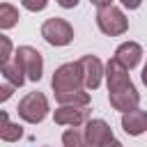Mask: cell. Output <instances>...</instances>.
<instances>
[{
  "label": "cell",
  "mask_w": 147,
  "mask_h": 147,
  "mask_svg": "<svg viewBox=\"0 0 147 147\" xmlns=\"http://www.w3.org/2000/svg\"><path fill=\"white\" fill-rule=\"evenodd\" d=\"M83 85H85V78H83L80 62H67L53 74V92H55V96L69 94V92H78V90H83Z\"/></svg>",
  "instance_id": "1"
},
{
  "label": "cell",
  "mask_w": 147,
  "mask_h": 147,
  "mask_svg": "<svg viewBox=\"0 0 147 147\" xmlns=\"http://www.w3.org/2000/svg\"><path fill=\"white\" fill-rule=\"evenodd\" d=\"M96 25L103 34L108 37H117V34H124L126 28H129V21L124 18V14L113 7V5H106V7H99L96 11Z\"/></svg>",
  "instance_id": "2"
},
{
  "label": "cell",
  "mask_w": 147,
  "mask_h": 147,
  "mask_svg": "<svg viewBox=\"0 0 147 147\" xmlns=\"http://www.w3.org/2000/svg\"><path fill=\"white\" fill-rule=\"evenodd\" d=\"M46 113H48V101H46V96H44L41 92H30V94L23 96L21 103H18V115H21L25 122H30V124L41 122V119L46 117Z\"/></svg>",
  "instance_id": "3"
},
{
  "label": "cell",
  "mask_w": 147,
  "mask_h": 147,
  "mask_svg": "<svg viewBox=\"0 0 147 147\" xmlns=\"http://www.w3.org/2000/svg\"><path fill=\"white\" fill-rule=\"evenodd\" d=\"M41 37L53 44V46H67L71 39H74V28L64 21V18H48L44 25H41Z\"/></svg>",
  "instance_id": "4"
},
{
  "label": "cell",
  "mask_w": 147,
  "mask_h": 147,
  "mask_svg": "<svg viewBox=\"0 0 147 147\" xmlns=\"http://www.w3.org/2000/svg\"><path fill=\"white\" fill-rule=\"evenodd\" d=\"M85 142L92 147H103V145H117L110 126L103 119H87L85 126Z\"/></svg>",
  "instance_id": "5"
},
{
  "label": "cell",
  "mask_w": 147,
  "mask_h": 147,
  "mask_svg": "<svg viewBox=\"0 0 147 147\" xmlns=\"http://www.w3.org/2000/svg\"><path fill=\"white\" fill-rule=\"evenodd\" d=\"M16 57L21 60L23 69H25V76L30 80H39L41 78V71H44V60H41V53L32 46H21L16 51Z\"/></svg>",
  "instance_id": "6"
},
{
  "label": "cell",
  "mask_w": 147,
  "mask_h": 147,
  "mask_svg": "<svg viewBox=\"0 0 147 147\" xmlns=\"http://www.w3.org/2000/svg\"><path fill=\"white\" fill-rule=\"evenodd\" d=\"M108 99H110V106H113L115 110L126 113V110L138 108L140 94H138V90H136L133 83H131V85H124V87H119V90H110V92H108Z\"/></svg>",
  "instance_id": "7"
},
{
  "label": "cell",
  "mask_w": 147,
  "mask_h": 147,
  "mask_svg": "<svg viewBox=\"0 0 147 147\" xmlns=\"http://www.w3.org/2000/svg\"><path fill=\"white\" fill-rule=\"evenodd\" d=\"M90 117V110H85V106H60L55 110V124H64V126H80L85 124Z\"/></svg>",
  "instance_id": "8"
},
{
  "label": "cell",
  "mask_w": 147,
  "mask_h": 147,
  "mask_svg": "<svg viewBox=\"0 0 147 147\" xmlns=\"http://www.w3.org/2000/svg\"><path fill=\"white\" fill-rule=\"evenodd\" d=\"M106 80H108V92L110 90H119L124 85H131L129 67H124L117 57L108 60V64H106Z\"/></svg>",
  "instance_id": "9"
},
{
  "label": "cell",
  "mask_w": 147,
  "mask_h": 147,
  "mask_svg": "<svg viewBox=\"0 0 147 147\" xmlns=\"http://www.w3.org/2000/svg\"><path fill=\"white\" fill-rule=\"evenodd\" d=\"M78 62H80V69H83L85 87H87V90H94V87H99V83H101V76H103L101 60H99V57H94V55H85V57H80Z\"/></svg>",
  "instance_id": "10"
},
{
  "label": "cell",
  "mask_w": 147,
  "mask_h": 147,
  "mask_svg": "<svg viewBox=\"0 0 147 147\" xmlns=\"http://www.w3.org/2000/svg\"><path fill=\"white\" fill-rule=\"evenodd\" d=\"M122 129L129 133V136H140L147 131V113L145 110H126L122 115Z\"/></svg>",
  "instance_id": "11"
},
{
  "label": "cell",
  "mask_w": 147,
  "mask_h": 147,
  "mask_svg": "<svg viewBox=\"0 0 147 147\" xmlns=\"http://www.w3.org/2000/svg\"><path fill=\"white\" fill-rule=\"evenodd\" d=\"M115 57H117L124 67L133 69V67L140 62V57H142V48H140L136 41H124V44L115 51Z\"/></svg>",
  "instance_id": "12"
},
{
  "label": "cell",
  "mask_w": 147,
  "mask_h": 147,
  "mask_svg": "<svg viewBox=\"0 0 147 147\" xmlns=\"http://www.w3.org/2000/svg\"><path fill=\"white\" fill-rule=\"evenodd\" d=\"M2 76H5L9 83H14L16 87H21V85H23V80L28 78V76H25V69H23V64H21V60H18V57L7 60V62L2 64Z\"/></svg>",
  "instance_id": "13"
},
{
  "label": "cell",
  "mask_w": 147,
  "mask_h": 147,
  "mask_svg": "<svg viewBox=\"0 0 147 147\" xmlns=\"http://www.w3.org/2000/svg\"><path fill=\"white\" fill-rule=\"evenodd\" d=\"M21 126L18 124H11L7 119V113H0V138L2 140H18L21 138Z\"/></svg>",
  "instance_id": "14"
},
{
  "label": "cell",
  "mask_w": 147,
  "mask_h": 147,
  "mask_svg": "<svg viewBox=\"0 0 147 147\" xmlns=\"http://www.w3.org/2000/svg\"><path fill=\"white\" fill-rule=\"evenodd\" d=\"M60 106H87L90 103V94L78 90V92H69V94H60L55 96Z\"/></svg>",
  "instance_id": "15"
},
{
  "label": "cell",
  "mask_w": 147,
  "mask_h": 147,
  "mask_svg": "<svg viewBox=\"0 0 147 147\" xmlns=\"http://www.w3.org/2000/svg\"><path fill=\"white\" fill-rule=\"evenodd\" d=\"M16 21H18V9H14L11 5H7V2H2L0 5V28H11V25H16Z\"/></svg>",
  "instance_id": "16"
},
{
  "label": "cell",
  "mask_w": 147,
  "mask_h": 147,
  "mask_svg": "<svg viewBox=\"0 0 147 147\" xmlns=\"http://www.w3.org/2000/svg\"><path fill=\"white\" fill-rule=\"evenodd\" d=\"M62 142H64L67 147H80V145L85 142V136H80V133L76 131V126H74V129H69V131L62 136Z\"/></svg>",
  "instance_id": "17"
},
{
  "label": "cell",
  "mask_w": 147,
  "mask_h": 147,
  "mask_svg": "<svg viewBox=\"0 0 147 147\" xmlns=\"http://www.w3.org/2000/svg\"><path fill=\"white\" fill-rule=\"evenodd\" d=\"M0 46H2V53H0V62L5 64L9 60V53H11V41L7 37H0Z\"/></svg>",
  "instance_id": "18"
},
{
  "label": "cell",
  "mask_w": 147,
  "mask_h": 147,
  "mask_svg": "<svg viewBox=\"0 0 147 147\" xmlns=\"http://www.w3.org/2000/svg\"><path fill=\"white\" fill-rule=\"evenodd\" d=\"M23 2V7L25 9H30V11H39V9H44L46 7V2L48 0H21Z\"/></svg>",
  "instance_id": "19"
},
{
  "label": "cell",
  "mask_w": 147,
  "mask_h": 147,
  "mask_svg": "<svg viewBox=\"0 0 147 147\" xmlns=\"http://www.w3.org/2000/svg\"><path fill=\"white\" fill-rule=\"evenodd\" d=\"M14 87H16V85L7 80V85H2V90H0V101H7V99L11 96V90H14Z\"/></svg>",
  "instance_id": "20"
},
{
  "label": "cell",
  "mask_w": 147,
  "mask_h": 147,
  "mask_svg": "<svg viewBox=\"0 0 147 147\" xmlns=\"http://www.w3.org/2000/svg\"><path fill=\"white\" fill-rule=\"evenodd\" d=\"M57 2H60L64 9H71V7H76V5H78V0H57Z\"/></svg>",
  "instance_id": "21"
},
{
  "label": "cell",
  "mask_w": 147,
  "mask_h": 147,
  "mask_svg": "<svg viewBox=\"0 0 147 147\" xmlns=\"http://www.w3.org/2000/svg\"><path fill=\"white\" fill-rule=\"evenodd\" d=\"M122 5L129 9H136V7H140V0H122Z\"/></svg>",
  "instance_id": "22"
},
{
  "label": "cell",
  "mask_w": 147,
  "mask_h": 147,
  "mask_svg": "<svg viewBox=\"0 0 147 147\" xmlns=\"http://www.w3.org/2000/svg\"><path fill=\"white\" fill-rule=\"evenodd\" d=\"M113 0H92V5H96V7H106V5H110Z\"/></svg>",
  "instance_id": "23"
},
{
  "label": "cell",
  "mask_w": 147,
  "mask_h": 147,
  "mask_svg": "<svg viewBox=\"0 0 147 147\" xmlns=\"http://www.w3.org/2000/svg\"><path fill=\"white\" fill-rule=\"evenodd\" d=\"M142 83L147 85V64H145V69H142Z\"/></svg>",
  "instance_id": "24"
}]
</instances>
